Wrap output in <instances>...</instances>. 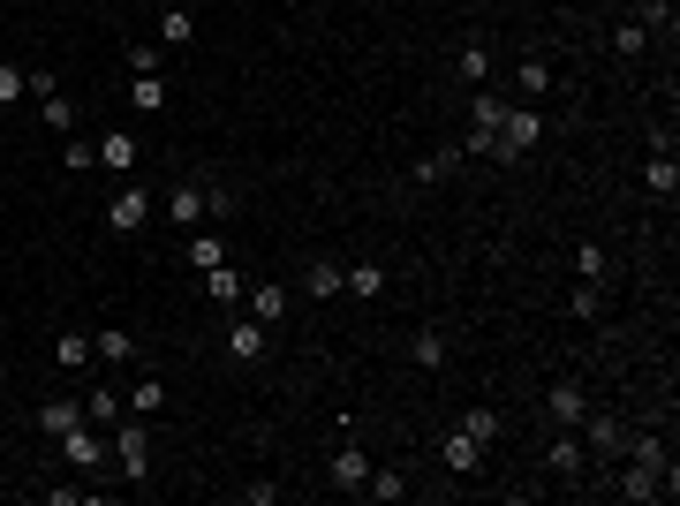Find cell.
Instances as JSON below:
<instances>
[{"label": "cell", "mask_w": 680, "mask_h": 506, "mask_svg": "<svg viewBox=\"0 0 680 506\" xmlns=\"http://www.w3.org/2000/svg\"><path fill=\"white\" fill-rule=\"evenodd\" d=\"M537 136H544V114H537V106H507V121H499V136H492V152H499V159H522V152H537Z\"/></svg>", "instance_id": "cell-1"}, {"label": "cell", "mask_w": 680, "mask_h": 506, "mask_svg": "<svg viewBox=\"0 0 680 506\" xmlns=\"http://www.w3.org/2000/svg\"><path fill=\"white\" fill-rule=\"evenodd\" d=\"M575 431H582V446H590L597 461H620V454H628V423H620V416H597V408H582Z\"/></svg>", "instance_id": "cell-2"}, {"label": "cell", "mask_w": 680, "mask_h": 506, "mask_svg": "<svg viewBox=\"0 0 680 506\" xmlns=\"http://www.w3.org/2000/svg\"><path fill=\"white\" fill-rule=\"evenodd\" d=\"M114 461H121L129 484H144V476H152V431H144V423H114Z\"/></svg>", "instance_id": "cell-3"}, {"label": "cell", "mask_w": 680, "mask_h": 506, "mask_svg": "<svg viewBox=\"0 0 680 506\" xmlns=\"http://www.w3.org/2000/svg\"><path fill=\"white\" fill-rule=\"evenodd\" d=\"M144 220H152V197H144L136 182H121V189H114V204H106V227H114V235H136Z\"/></svg>", "instance_id": "cell-4"}, {"label": "cell", "mask_w": 680, "mask_h": 506, "mask_svg": "<svg viewBox=\"0 0 680 506\" xmlns=\"http://www.w3.org/2000/svg\"><path fill=\"white\" fill-rule=\"evenodd\" d=\"M61 461L68 469H106V439L91 431V423H68L61 431Z\"/></svg>", "instance_id": "cell-5"}, {"label": "cell", "mask_w": 680, "mask_h": 506, "mask_svg": "<svg viewBox=\"0 0 680 506\" xmlns=\"http://www.w3.org/2000/svg\"><path fill=\"white\" fill-rule=\"evenodd\" d=\"M167 220L182 227V235L212 220V204H204V182H174V197H167Z\"/></svg>", "instance_id": "cell-6"}, {"label": "cell", "mask_w": 680, "mask_h": 506, "mask_svg": "<svg viewBox=\"0 0 680 506\" xmlns=\"http://www.w3.org/2000/svg\"><path fill=\"white\" fill-rule=\"evenodd\" d=\"M469 152H492V136H499V121H507V99H492V91H476V106H469Z\"/></svg>", "instance_id": "cell-7"}, {"label": "cell", "mask_w": 680, "mask_h": 506, "mask_svg": "<svg viewBox=\"0 0 680 506\" xmlns=\"http://www.w3.org/2000/svg\"><path fill=\"white\" fill-rule=\"evenodd\" d=\"M265 348H272V325H257V318H235V325H227V355H235V363H257Z\"/></svg>", "instance_id": "cell-8"}, {"label": "cell", "mask_w": 680, "mask_h": 506, "mask_svg": "<svg viewBox=\"0 0 680 506\" xmlns=\"http://www.w3.org/2000/svg\"><path fill=\"white\" fill-rule=\"evenodd\" d=\"M363 476H371V454H363L356 439H340V446H333V484H340V491H363Z\"/></svg>", "instance_id": "cell-9"}, {"label": "cell", "mask_w": 680, "mask_h": 506, "mask_svg": "<svg viewBox=\"0 0 680 506\" xmlns=\"http://www.w3.org/2000/svg\"><path fill=\"white\" fill-rule=\"evenodd\" d=\"M582 408H590V393H582L575 378H560V386L544 393V416H552V423H582Z\"/></svg>", "instance_id": "cell-10"}, {"label": "cell", "mask_w": 680, "mask_h": 506, "mask_svg": "<svg viewBox=\"0 0 680 506\" xmlns=\"http://www.w3.org/2000/svg\"><path fill=\"white\" fill-rule=\"evenodd\" d=\"M643 182H650V197H673V189H680V167H673V144H650V167H643Z\"/></svg>", "instance_id": "cell-11"}, {"label": "cell", "mask_w": 680, "mask_h": 506, "mask_svg": "<svg viewBox=\"0 0 680 506\" xmlns=\"http://www.w3.org/2000/svg\"><path fill=\"white\" fill-rule=\"evenodd\" d=\"M136 159H144V144H136L129 129H114V136L99 144V167H114V174H136Z\"/></svg>", "instance_id": "cell-12"}, {"label": "cell", "mask_w": 680, "mask_h": 506, "mask_svg": "<svg viewBox=\"0 0 680 506\" xmlns=\"http://www.w3.org/2000/svg\"><path fill=\"white\" fill-rule=\"evenodd\" d=\"M250 318L257 325H280V318H288V287H272V280L250 287Z\"/></svg>", "instance_id": "cell-13"}, {"label": "cell", "mask_w": 680, "mask_h": 506, "mask_svg": "<svg viewBox=\"0 0 680 506\" xmlns=\"http://www.w3.org/2000/svg\"><path fill=\"white\" fill-rule=\"evenodd\" d=\"M439 461H446V469H454V476H469V469H476V461H484V446H476V439H469V431H454V439H446V446H439Z\"/></svg>", "instance_id": "cell-14"}, {"label": "cell", "mask_w": 680, "mask_h": 506, "mask_svg": "<svg viewBox=\"0 0 680 506\" xmlns=\"http://www.w3.org/2000/svg\"><path fill=\"white\" fill-rule=\"evenodd\" d=\"M628 461H643V469H673V454H665L658 431H628Z\"/></svg>", "instance_id": "cell-15"}, {"label": "cell", "mask_w": 680, "mask_h": 506, "mask_svg": "<svg viewBox=\"0 0 680 506\" xmlns=\"http://www.w3.org/2000/svg\"><path fill=\"white\" fill-rule=\"evenodd\" d=\"M340 287H348L356 303H371V295H386V265H356V272H340Z\"/></svg>", "instance_id": "cell-16"}, {"label": "cell", "mask_w": 680, "mask_h": 506, "mask_svg": "<svg viewBox=\"0 0 680 506\" xmlns=\"http://www.w3.org/2000/svg\"><path fill=\"white\" fill-rule=\"evenodd\" d=\"M189 38H197V16H189V8H167V16H159V46H174V53H182Z\"/></svg>", "instance_id": "cell-17"}, {"label": "cell", "mask_w": 680, "mask_h": 506, "mask_svg": "<svg viewBox=\"0 0 680 506\" xmlns=\"http://www.w3.org/2000/svg\"><path fill=\"white\" fill-rule=\"evenodd\" d=\"M91 355H99V363H129V355H136V340L121 333V325H106V333H91Z\"/></svg>", "instance_id": "cell-18"}, {"label": "cell", "mask_w": 680, "mask_h": 506, "mask_svg": "<svg viewBox=\"0 0 680 506\" xmlns=\"http://www.w3.org/2000/svg\"><path fill=\"white\" fill-rule=\"evenodd\" d=\"M68 423H84V401H46L38 408V431H53V439H61Z\"/></svg>", "instance_id": "cell-19"}, {"label": "cell", "mask_w": 680, "mask_h": 506, "mask_svg": "<svg viewBox=\"0 0 680 506\" xmlns=\"http://www.w3.org/2000/svg\"><path fill=\"white\" fill-rule=\"evenodd\" d=\"M582 461H590L582 439H552V476H582Z\"/></svg>", "instance_id": "cell-20"}, {"label": "cell", "mask_w": 680, "mask_h": 506, "mask_svg": "<svg viewBox=\"0 0 680 506\" xmlns=\"http://www.w3.org/2000/svg\"><path fill=\"white\" fill-rule=\"evenodd\" d=\"M204 295H212V303H235V295H242V272L235 265H212V272H204Z\"/></svg>", "instance_id": "cell-21"}, {"label": "cell", "mask_w": 680, "mask_h": 506, "mask_svg": "<svg viewBox=\"0 0 680 506\" xmlns=\"http://www.w3.org/2000/svg\"><path fill=\"white\" fill-rule=\"evenodd\" d=\"M303 287L318 295V303H325V295H340V265H333V257H318V265L303 272Z\"/></svg>", "instance_id": "cell-22"}, {"label": "cell", "mask_w": 680, "mask_h": 506, "mask_svg": "<svg viewBox=\"0 0 680 506\" xmlns=\"http://www.w3.org/2000/svg\"><path fill=\"white\" fill-rule=\"evenodd\" d=\"M363 491H371V499H408V476L401 469H371V476H363Z\"/></svg>", "instance_id": "cell-23"}, {"label": "cell", "mask_w": 680, "mask_h": 506, "mask_svg": "<svg viewBox=\"0 0 680 506\" xmlns=\"http://www.w3.org/2000/svg\"><path fill=\"white\" fill-rule=\"evenodd\" d=\"M461 84H476V91H484V76H492V53H484V46H461Z\"/></svg>", "instance_id": "cell-24"}, {"label": "cell", "mask_w": 680, "mask_h": 506, "mask_svg": "<svg viewBox=\"0 0 680 506\" xmlns=\"http://www.w3.org/2000/svg\"><path fill=\"white\" fill-rule=\"evenodd\" d=\"M461 431H469L476 446H492V439H499V408H469V416H461Z\"/></svg>", "instance_id": "cell-25"}, {"label": "cell", "mask_w": 680, "mask_h": 506, "mask_svg": "<svg viewBox=\"0 0 680 506\" xmlns=\"http://www.w3.org/2000/svg\"><path fill=\"white\" fill-rule=\"evenodd\" d=\"M84 423H121V401H114L106 386H91V393H84Z\"/></svg>", "instance_id": "cell-26"}, {"label": "cell", "mask_w": 680, "mask_h": 506, "mask_svg": "<svg viewBox=\"0 0 680 506\" xmlns=\"http://www.w3.org/2000/svg\"><path fill=\"white\" fill-rule=\"evenodd\" d=\"M129 408H136V416H159V408H167V386H159V378H136Z\"/></svg>", "instance_id": "cell-27"}, {"label": "cell", "mask_w": 680, "mask_h": 506, "mask_svg": "<svg viewBox=\"0 0 680 506\" xmlns=\"http://www.w3.org/2000/svg\"><path fill=\"white\" fill-rule=\"evenodd\" d=\"M514 84H522V99H544V91H552V68H544V61H522V68H514Z\"/></svg>", "instance_id": "cell-28"}, {"label": "cell", "mask_w": 680, "mask_h": 506, "mask_svg": "<svg viewBox=\"0 0 680 506\" xmlns=\"http://www.w3.org/2000/svg\"><path fill=\"white\" fill-rule=\"evenodd\" d=\"M121 61H129V76H159V68H167V46H129Z\"/></svg>", "instance_id": "cell-29"}, {"label": "cell", "mask_w": 680, "mask_h": 506, "mask_svg": "<svg viewBox=\"0 0 680 506\" xmlns=\"http://www.w3.org/2000/svg\"><path fill=\"white\" fill-rule=\"evenodd\" d=\"M189 265H197V272L227 265V242H220V235H197V242H189Z\"/></svg>", "instance_id": "cell-30"}, {"label": "cell", "mask_w": 680, "mask_h": 506, "mask_svg": "<svg viewBox=\"0 0 680 506\" xmlns=\"http://www.w3.org/2000/svg\"><path fill=\"white\" fill-rule=\"evenodd\" d=\"M23 91H31V68H16V61H0V106H16Z\"/></svg>", "instance_id": "cell-31"}, {"label": "cell", "mask_w": 680, "mask_h": 506, "mask_svg": "<svg viewBox=\"0 0 680 506\" xmlns=\"http://www.w3.org/2000/svg\"><path fill=\"white\" fill-rule=\"evenodd\" d=\"M416 363H424V371H446V333H416Z\"/></svg>", "instance_id": "cell-32"}, {"label": "cell", "mask_w": 680, "mask_h": 506, "mask_svg": "<svg viewBox=\"0 0 680 506\" xmlns=\"http://www.w3.org/2000/svg\"><path fill=\"white\" fill-rule=\"evenodd\" d=\"M136 106L159 114V106H167V76H136Z\"/></svg>", "instance_id": "cell-33"}, {"label": "cell", "mask_w": 680, "mask_h": 506, "mask_svg": "<svg viewBox=\"0 0 680 506\" xmlns=\"http://www.w3.org/2000/svg\"><path fill=\"white\" fill-rule=\"evenodd\" d=\"M91 363V340L84 333H61V371H84Z\"/></svg>", "instance_id": "cell-34"}, {"label": "cell", "mask_w": 680, "mask_h": 506, "mask_svg": "<svg viewBox=\"0 0 680 506\" xmlns=\"http://www.w3.org/2000/svg\"><path fill=\"white\" fill-rule=\"evenodd\" d=\"M567 310H575V318H597V310H605V295H597V280H582L575 295H567Z\"/></svg>", "instance_id": "cell-35"}, {"label": "cell", "mask_w": 680, "mask_h": 506, "mask_svg": "<svg viewBox=\"0 0 680 506\" xmlns=\"http://www.w3.org/2000/svg\"><path fill=\"white\" fill-rule=\"evenodd\" d=\"M612 46L635 61V53H650V31H643V23H620V31H612Z\"/></svg>", "instance_id": "cell-36"}, {"label": "cell", "mask_w": 680, "mask_h": 506, "mask_svg": "<svg viewBox=\"0 0 680 506\" xmlns=\"http://www.w3.org/2000/svg\"><path fill=\"white\" fill-rule=\"evenodd\" d=\"M635 23H643V31H673V0H643V16H635Z\"/></svg>", "instance_id": "cell-37"}, {"label": "cell", "mask_w": 680, "mask_h": 506, "mask_svg": "<svg viewBox=\"0 0 680 506\" xmlns=\"http://www.w3.org/2000/svg\"><path fill=\"white\" fill-rule=\"evenodd\" d=\"M575 272H582V280H605V250H597V242H582V250H575Z\"/></svg>", "instance_id": "cell-38"}, {"label": "cell", "mask_w": 680, "mask_h": 506, "mask_svg": "<svg viewBox=\"0 0 680 506\" xmlns=\"http://www.w3.org/2000/svg\"><path fill=\"white\" fill-rule=\"evenodd\" d=\"M204 204H212V220H227V212H235V189H220V182H204Z\"/></svg>", "instance_id": "cell-39"}]
</instances>
